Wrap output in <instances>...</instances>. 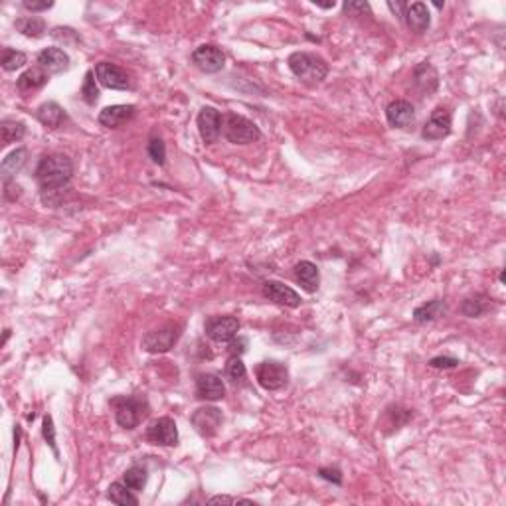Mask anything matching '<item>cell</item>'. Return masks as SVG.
Segmentation results:
<instances>
[{
    "instance_id": "1",
    "label": "cell",
    "mask_w": 506,
    "mask_h": 506,
    "mask_svg": "<svg viewBox=\"0 0 506 506\" xmlns=\"http://www.w3.org/2000/svg\"><path fill=\"white\" fill-rule=\"evenodd\" d=\"M74 176V165L65 155H52L42 158L36 169L40 184V198L46 206L58 208L69 192V182Z\"/></svg>"
},
{
    "instance_id": "2",
    "label": "cell",
    "mask_w": 506,
    "mask_h": 506,
    "mask_svg": "<svg viewBox=\"0 0 506 506\" xmlns=\"http://www.w3.org/2000/svg\"><path fill=\"white\" fill-rule=\"evenodd\" d=\"M287 64H289V69L295 74V78H298L307 85L321 83L326 78V74H328V64L321 56L311 52L291 53Z\"/></svg>"
},
{
    "instance_id": "3",
    "label": "cell",
    "mask_w": 506,
    "mask_h": 506,
    "mask_svg": "<svg viewBox=\"0 0 506 506\" xmlns=\"http://www.w3.org/2000/svg\"><path fill=\"white\" fill-rule=\"evenodd\" d=\"M221 133L232 144H251L261 137L260 127L237 113H228L221 117Z\"/></svg>"
},
{
    "instance_id": "4",
    "label": "cell",
    "mask_w": 506,
    "mask_h": 506,
    "mask_svg": "<svg viewBox=\"0 0 506 506\" xmlns=\"http://www.w3.org/2000/svg\"><path fill=\"white\" fill-rule=\"evenodd\" d=\"M111 403L115 407V419L123 429H135L149 416V403L144 398L123 396V398H115Z\"/></svg>"
},
{
    "instance_id": "5",
    "label": "cell",
    "mask_w": 506,
    "mask_h": 506,
    "mask_svg": "<svg viewBox=\"0 0 506 506\" xmlns=\"http://www.w3.org/2000/svg\"><path fill=\"white\" fill-rule=\"evenodd\" d=\"M178 338H180V326L165 325L144 335L143 348L151 354H165L178 342Z\"/></svg>"
},
{
    "instance_id": "6",
    "label": "cell",
    "mask_w": 506,
    "mask_h": 506,
    "mask_svg": "<svg viewBox=\"0 0 506 506\" xmlns=\"http://www.w3.org/2000/svg\"><path fill=\"white\" fill-rule=\"evenodd\" d=\"M255 378H258L261 388L275 391V389L283 388L287 382H289V370H287L285 364L265 360V362L258 364Z\"/></svg>"
},
{
    "instance_id": "7",
    "label": "cell",
    "mask_w": 506,
    "mask_h": 506,
    "mask_svg": "<svg viewBox=\"0 0 506 506\" xmlns=\"http://www.w3.org/2000/svg\"><path fill=\"white\" fill-rule=\"evenodd\" d=\"M192 64L204 74H218L226 65V56L218 46L204 44V46H198L192 52Z\"/></svg>"
},
{
    "instance_id": "8",
    "label": "cell",
    "mask_w": 506,
    "mask_h": 506,
    "mask_svg": "<svg viewBox=\"0 0 506 506\" xmlns=\"http://www.w3.org/2000/svg\"><path fill=\"white\" fill-rule=\"evenodd\" d=\"M146 439L153 445H160V447L178 445V429H176L174 419H170V417L155 419L146 429Z\"/></svg>"
},
{
    "instance_id": "9",
    "label": "cell",
    "mask_w": 506,
    "mask_h": 506,
    "mask_svg": "<svg viewBox=\"0 0 506 506\" xmlns=\"http://www.w3.org/2000/svg\"><path fill=\"white\" fill-rule=\"evenodd\" d=\"M95 78L107 90L123 91L130 87L129 74L125 69H121L119 65L109 64V62H101V64L95 65Z\"/></svg>"
},
{
    "instance_id": "10",
    "label": "cell",
    "mask_w": 506,
    "mask_h": 506,
    "mask_svg": "<svg viewBox=\"0 0 506 506\" xmlns=\"http://www.w3.org/2000/svg\"><path fill=\"white\" fill-rule=\"evenodd\" d=\"M198 133L206 144H214L221 135V115L214 107H202L198 113Z\"/></svg>"
},
{
    "instance_id": "11",
    "label": "cell",
    "mask_w": 506,
    "mask_h": 506,
    "mask_svg": "<svg viewBox=\"0 0 506 506\" xmlns=\"http://www.w3.org/2000/svg\"><path fill=\"white\" fill-rule=\"evenodd\" d=\"M239 332V321L235 317H212L206 321V335L214 342H230Z\"/></svg>"
},
{
    "instance_id": "12",
    "label": "cell",
    "mask_w": 506,
    "mask_h": 506,
    "mask_svg": "<svg viewBox=\"0 0 506 506\" xmlns=\"http://www.w3.org/2000/svg\"><path fill=\"white\" fill-rule=\"evenodd\" d=\"M451 133V113L445 107H437L421 129L425 141H441Z\"/></svg>"
},
{
    "instance_id": "13",
    "label": "cell",
    "mask_w": 506,
    "mask_h": 506,
    "mask_svg": "<svg viewBox=\"0 0 506 506\" xmlns=\"http://www.w3.org/2000/svg\"><path fill=\"white\" fill-rule=\"evenodd\" d=\"M221 412L218 407H200V410H196L194 414H192V425L194 429L202 435V437H212V435H216L218 433V429L221 425Z\"/></svg>"
},
{
    "instance_id": "14",
    "label": "cell",
    "mask_w": 506,
    "mask_h": 506,
    "mask_svg": "<svg viewBox=\"0 0 506 506\" xmlns=\"http://www.w3.org/2000/svg\"><path fill=\"white\" fill-rule=\"evenodd\" d=\"M386 119H388L389 127L394 129H410L416 123V109L410 101H391L386 107Z\"/></svg>"
},
{
    "instance_id": "15",
    "label": "cell",
    "mask_w": 506,
    "mask_h": 506,
    "mask_svg": "<svg viewBox=\"0 0 506 506\" xmlns=\"http://www.w3.org/2000/svg\"><path fill=\"white\" fill-rule=\"evenodd\" d=\"M196 396L206 402H218L226 396V386L216 374H200L196 378Z\"/></svg>"
},
{
    "instance_id": "16",
    "label": "cell",
    "mask_w": 506,
    "mask_h": 506,
    "mask_svg": "<svg viewBox=\"0 0 506 506\" xmlns=\"http://www.w3.org/2000/svg\"><path fill=\"white\" fill-rule=\"evenodd\" d=\"M263 295L277 303V305H285V307H291L295 309L301 305V297H298L297 291H293L291 287L283 285L279 281H265L263 283Z\"/></svg>"
},
{
    "instance_id": "17",
    "label": "cell",
    "mask_w": 506,
    "mask_h": 506,
    "mask_svg": "<svg viewBox=\"0 0 506 506\" xmlns=\"http://www.w3.org/2000/svg\"><path fill=\"white\" fill-rule=\"evenodd\" d=\"M133 117H135V107L133 105H111V107H105L103 111L99 113L97 121L107 129H117V127L125 125Z\"/></svg>"
},
{
    "instance_id": "18",
    "label": "cell",
    "mask_w": 506,
    "mask_h": 506,
    "mask_svg": "<svg viewBox=\"0 0 506 506\" xmlns=\"http://www.w3.org/2000/svg\"><path fill=\"white\" fill-rule=\"evenodd\" d=\"M38 64L48 74H62L69 67V56L62 48H46L38 53Z\"/></svg>"
},
{
    "instance_id": "19",
    "label": "cell",
    "mask_w": 506,
    "mask_h": 506,
    "mask_svg": "<svg viewBox=\"0 0 506 506\" xmlns=\"http://www.w3.org/2000/svg\"><path fill=\"white\" fill-rule=\"evenodd\" d=\"M403 20L414 32L423 34V32H428L429 24H431V14H429L428 6L423 2H414L405 8Z\"/></svg>"
},
{
    "instance_id": "20",
    "label": "cell",
    "mask_w": 506,
    "mask_h": 506,
    "mask_svg": "<svg viewBox=\"0 0 506 506\" xmlns=\"http://www.w3.org/2000/svg\"><path fill=\"white\" fill-rule=\"evenodd\" d=\"M447 312V305L443 298H433V301H428L423 305H419L416 311H414V321L417 325H428V323H433L437 319H441L443 314Z\"/></svg>"
},
{
    "instance_id": "21",
    "label": "cell",
    "mask_w": 506,
    "mask_h": 506,
    "mask_svg": "<svg viewBox=\"0 0 506 506\" xmlns=\"http://www.w3.org/2000/svg\"><path fill=\"white\" fill-rule=\"evenodd\" d=\"M295 277L307 293H314L319 289V267L311 261H298L295 265Z\"/></svg>"
},
{
    "instance_id": "22",
    "label": "cell",
    "mask_w": 506,
    "mask_h": 506,
    "mask_svg": "<svg viewBox=\"0 0 506 506\" xmlns=\"http://www.w3.org/2000/svg\"><path fill=\"white\" fill-rule=\"evenodd\" d=\"M36 119L48 129H58V127H62V123L65 121V113L60 105L48 101V103L40 105L38 111H36Z\"/></svg>"
},
{
    "instance_id": "23",
    "label": "cell",
    "mask_w": 506,
    "mask_h": 506,
    "mask_svg": "<svg viewBox=\"0 0 506 506\" xmlns=\"http://www.w3.org/2000/svg\"><path fill=\"white\" fill-rule=\"evenodd\" d=\"M46 83H48V74H46L42 67H32V69H26V71H24V74L18 78V81H16L18 90L24 91V93H28V91L40 90V87H44Z\"/></svg>"
},
{
    "instance_id": "24",
    "label": "cell",
    "mask_w": 506,
    "mask_h": 506,
    "mask_svg": "<svg viewBox=\"0 0 506 506\" xmlns=\"http://www.w3.org/2000/svg\"><path fill=\"white\" fill-rule=\"evenodd\" d=\"M26 160H28L26 149H16V151H12L10 155L2 160V167H0L2 178H4L6 182L10 180L16 172H20V170H22V167L26 165Z\"/></svg>"
},
{
    "instance_id": "25",
    "label": "cell",
    "mask_w": 506,
    "mask_h": 506,
    "mask_svg": "<svg viewBox=\"0 0 506 506\" xmlns=\"http://www.w3.org/2000/svg\"><path fill=\"white\" fill-rule=\"evenodd\" d=\"M107 496L111 503L121 506H137L139 505V498L133 494L129 487L125 482H113L109 489H107Z\"/></svg>"
},
{
    "instance_id": "26",
    "label": "cell",
    "mask_w": 506,
    "mask_h": 506,
    "mask_svg": "<svg viewBox=\"0 0 506 506\" xmlns=\"http://www.w3.org/2000/svg\"><path fill=\"white\" fill-rule=\"evenodd\" d=\"M16 30L22 32L28 38H40L46 32V22L38 16H24L16 20Z\"/></svg>"
},
{
    "instance_id": "27",
    "label": "cell",
    "mask_w": 506,
    "mask_h": 506,
    "mask_svg": "<svg viewBox=\"0 0 506 506\" xmlns=\"http://www.w3.org/2000/svg\"><path fill=\"white\" fill-rule=\"evenodd\" d=\"M0 135H2V144L8 146V144L18 143V141L26 135V127H24V123H20V121L6 119V121H2V125H0Z\"/></svg>"
},
{
    "instance_id": "28",
    "label": "cell",
    "mask_w": 506,
    "mask_h": 506,
    "mask_svg": "<svg viewBox=\"0 0 506 506\" xmlns=\"http://www.w3.org/2000/svg\"><path fill=\"white\" fill-rule=\"evenodd\" d=\"M414 78H416L417 85L423 91H433L437 87V71L428 62L417 65L416 71H414Z\"/></svg>"
},
{
    "instance_id": "29",
    "label": "cell",
    "mask_w": 506,
    "mask_h": 506,
    "mask_svg": "<svg viewBox=\"0 0 506 506\" xmlns=\"http://www.w3.org/2000/svg\"><path fill=\"white\" fill-rule=\"evenodd\" d=\"M123 482L129 487L133 493L143 491L144 484H146V471L143 467H139V465H133V467L123 473Z\"/></svg>"
},
{
    "instance_id": "30",
    "label": "cell",
    "mask_w": 506,
    "mask_h": 506,
    "mask_svg": "<svg viewBox=\"0 0 506 506\" xmlns=\"http://www.w3.org/2000/svg\"><path fill=\"white\" fill-rule=\"evenodd\" d=\"M26 62L28 58L24 52H16V50H10V48H4V50H2L0 64L4 67V71H16V69L24 67Z\"/></svg>"
},
{
    "instance_id": "31",
    "label": "cell",
    "mask_w": 506,
    "mask_h": 506,
    "mask_svg": "<svg viewBox=\"0 0 506 506\" xmlns=\"http://www.w3.org/2000/svg\"><path fill=\"white\" fill-rule=\"evenodd\" d=\"M487 311H489V298L484 295H475V297L465 298V303L461 307V312L465 317H480Z\"/></svg>"
},
{
    "instance_id": "32",
    "label": "cell",
    "mask_w": 506,
    "mask_h": 506,
    "mask_svg": "<svg viewBox=\"0 0 506 506\" xmlns=\"http://www.w3.org/2000/svg\"><path fill=\"white\" fill-rule=\"evenodd\" d=\"M246 364L242 362V358L239 356H232L228 364H226V376L230 382H234V384H239V382H244L246 380Z\"/></svg>"
},
{
    "instance_id": "33",
    "label": "cell",
    "mask_w": 506,
    "mask_h": 506,
    "mask_svg": "<svg viewBox=\"0 0 506 506\" xmlns=\"http://www.w3.org/2000/svg\"><path fill=\"white\" fill-rule=\"evenodd\" d=\"M81 97L85 99V103L90 105H95V101L99 99V87L95 85V71L93 69L85 74L83 85H81Z\"/></svg>"
},
{
    "instance_id": "34",
    "label": "cell",
    "mask_w": 506,
    "mask_h": 506,
    "mask_svg": "<svg viewBox=\"0 0 506 506\" xmlns=\"http://www.w3.org/2000/svg\"><path fill=\"white\" fill-rule=\"evenodd\" d=\"M146 153H149V156L153 158V162L158 165V167H162V165L167 162V144H165L162 139H158V137H153V139L149 141Z\"/></svg>"
},
{
    "instance_id": "35",
    "label": "cell",
    "mask_w": 506,
    "mask_h": 506,
    "mask_svg": "<svg viewBox=\"0 0 506 506\" xmlns=\"http://www.w3.org/2000/svg\"><path fill=\"white\" fill-rule=\"evenodd\" d=\"M44 439L50 443V447L53 449V453L58 455V445H56V428H53V419L52 416L44 417Z\"/></svg>"
},
{
    "instance_id": "36",
    "label": "cell",
    "mask_w": 506,
    "mask_h": 506,
    "mask_svg": "<svg viewBox=\"0 0 506 506\" xmlns=\"http://www.w3.org/2000/svg\"><path fill=\"white\" fill-rule=\"evenodd\" d=\"M52 36L56 40H60V42H65V44H71V42H78V32L76 30H71V28H53L52 30Z\"/></svg>"
},
{
    "instance_id": "37",
    "label": "cell",
    "mask_w": 506,
    "mask_h": 506,
    "mask_svg": "<svg viewBox=\"0 0 506 506\" xmlns=\"http://www.w3.org/2000/svg\"><path fill=\"white\" fill-rule=\"evenodd\" d=\"M459 364L457 358H451V356H435L429 360V366L431 368H437V370H449V368H455Z\"/></svg>"
},
{
    "instance_id": "38",
    "label": "cell",
    "mask_w": 506,
    "mask_h": 506,
    "mask_svg": "<svg viewBox=\"0 0 506 506\" xmlns=\"http://www.w3.org/2000/svg\"><path fill=\"white\" fill-rule=\"evenodd\" d=\"M344 12L351 14V16H362L364 12H370V6L366 2H346Z\"/></svg>"
},
{
    "instance_id": "39",
    "label": "cell",
    "mask_w": 506,
    "mask_h": 506,
    "mask_svg": "<svg viewBox=\"0 0 506 506\" xmlns=\"http://www.w3.org/2000/svg\"><path fill=\"white\" fill-rule=\"evenodd\" d=\"M22 6H24L26 10H30V12H42V10L52 8L53 2H48V0H44V2H38V0H24Z\"/></svg>"
},
{
    "instance_id": "40",
    "label": "cell",
    "mask_w": 506,
    "mask_h": 506,
    "mask_svg": "<svg viewBox=\"0 0 506 506\" xmlns=\"http://www.w3.org/2000/svg\"><path fill=\"white\" fill-rule=\"evenodd\" d=\"M319 475L323 477L325 480H330V482H335V484H342V473L338 471V469H321L319 471Z\"/></svg>"
},
{
    "instance_id": "41",
    "label": "cell",
    "mask_w": 506,
    "mask_h": 506,
    "mask_svg": "<svg viewBox=\"0 0 506 506\" xmlns=\"http://www.w3.org/2000/svg\"><path fill=\"white\" fill-rule=\"evenodd\" d=\"M210 505H216V503H224V505H235V503H246V505H251L249 500H244V498H234V496H212L208 500Z\"/></svg>"
},
{
    "instance_id": "42",
    "label": "cell",
    "mask_w": 506,
    "mask_h": 506,
    "mask_svg": "<svg viewBox=\"0 0 506 506\" xmlns=\"http://www.w3.org/2000/svg\"><path fill=\"white\" fill-rule=\"evenodd\" d=\"M388 6H389V10L391 12H396L400 18H403V14H405V4H402V2H398V4H394V2H388Z\"/></svg>"
},
{
    "instance_id": "43",
    "label": "cell",
    "mask_w": 506,
    "mask_h": 506,
    "mask_svg": "<svg viewBox=\"0 0 506 506\" xmlns=\"http://www.w3.org/2000/svg\"><path fill=\"white\" fill-rule=\"evenodd\" d=\"M244 344H246V340H237V342H232V346H230V352H232L234 356H235V354H242V352H244V348H242Z\"/></svg>"
}]
</instances>
